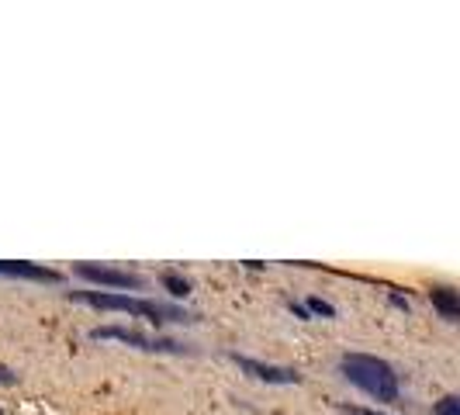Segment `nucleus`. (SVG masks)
<instances>
[{
  "instance_id": "nucleus-7",
  "label": "nucleus",
  "mask_w": 460,
  "mask_h": 415,
  "mask_svg": "<svg viewBox=\"0 0 460 415\" xmlns=\"http://www.w3.org/2000/svg\"><path fill=\"white\" fill-rule=\"evenodd\" d=\"M429 298H433V305L443 312V319H457L460 315L457 291H450V287H433V291H429Z\"/></svg>"
},
{
  "instance_id": "nucleus-8",
  "label": "nucleus",
  "mask_w": 460,
  "mask_h": 415,
  "mask_svg": "<svg viewBox=\"0 0 460 415\" xmlns=\"http://www.w3.org/2000/svg\"><path fill=\"white\" fill-rule=\"evenodd\" d=\"M437 415H457V398H443V402H439V409H437Z\"/></svg>"
},
{
  "instance_id": "nucleus-5",
  "label": "nucleus",
  "mask_w": 460,
  "mask_h": 415,
  "mask_svg": "<svg viewBox=\"0 0 460 415\" xmlns=\"http://www.w3.org/2000/svg\"><path fill=\"white\" fill-rule=\"evenodd\" d=\"M93 340H118V343H132L138 349H177L173 343H163V340H149V336H138L128 329H93Z\"/></svg>"
},
{
  "instance_id": "nucleus-10",
  "label": "nucleus",
  "mask_w": 460,
  "mask_h": 415,
  "mask_svg": "<svg viewBox=\"0 0 460 415\" xmlns=\"http://www.w3.org/2000/svg\"><path fill=\"white\" fill-rule=\"evenodd\" d=\"M346 415H381V412H370V409H343Z\"/></svg>"
},
{
  "instance_id": "nucleus-4",
  "label": "nucleus",
  "mask_w": 460,
  "mask_h": 415,
  "mask_svg": "<svg viewBox=\"0 0 460 415\" xmlns=\"http://www.w3.org/2000/svg\"><path fill=\"white\" fill-rule=\"evenodd\" d=\"M235 364L243 370H250L260 381H270V384H298V374L288 367H274V364H260V360H250V357H235Z\"/></svg>"
},
{
  "instance_id": "nucleus-1",
  "label": "nucleus",
  "mask_w": 460,
  "mask_h": 415,
  "mask_svg": "<svg viewBox=\"0 0 460 415\" xmlns=\"http://www.w3.org/2000/svg\"><path fill=\"white\" fill-rule=\"evenodd\" d=\"M346 381L357 384L360 392H367L377 402H394L398 398V377L388 360L381 357H370V353H346L340 360Z\"/></svg>"
},
{
  "instance_id": "nucleus-9",
  "label": "nucleus",
  "mask_w": 460,
  "mask_h": 415,
  "mask_svg": "<svg viewBox=\"0 0 460 415\" xmlns=\"http://www.w3.org/2000/svg\"><path fill=\"white\" fill-rule=\"evenodd\" d=\"M166 287L173 295H187V280H181V277H166Z\"/></svg>"
},
{
  "instance_id": "nucleus-3",
  "label": "nucleus",
  "mask_w": 460,
  "mask_h": 415,
  "mask_svg": "<svg viewBox=\"0 0 460 415\" xmlns=\"http://www.w3.org/2000/svg\"><path fill=\"white\" fill-rule=\"evenodd\" d=\"M80 277H87L93 284H104V287H142V280L136 274H128V270H111V267H91V263H84Z\"/></svg>"
},
{
  "instance_id": "nucleus-11",
  "label": "nucleus",
  "mask_w": 460,
  "mask_h": 415,
  "mask_svg": "<svg viewBox=\"0 0 460 415\" xmlns=\"http://www.w3.org/2000/svg\"><path fill=\"white\" fill-rule=\"evenodd\" d=\"M0 415H4V412H0Z\"/></svg>"
},
{
  "instance_id": "nucleus-2",
  "label": "nucleus",
  "mask_w": 460,
  "mask_h": 415,
  "mask_svg": "<svg viewBox=\"0 0 460 415\" xmlns=\"http://www.w3.org/2000/svg\"><path fill=\"white\" fill-rule=\"evenodd\" d=\"M76 298L93 305V308H104V312H128V315H136V319H163V315H170L160 305L142 301V298H128V295H97V291H84V295H76Z\"/></svg>"
},
{
  "instance_id": "nucleus-6",
  "label": "nucleus",
  "mask_w": 460,
  "mask_h": 415,
  "mask_svg": "<svg viewBox=\"0 0 460 415\" xmlns=\"http://www.w3.org/2000/svg\"><path fill=\"white\" fill-rule=\"evenodd\" d=\"M0 274L4 277H28V280H59V274H52L46 267H35V263H0Z\"/></svg>"
}]
</instances>
